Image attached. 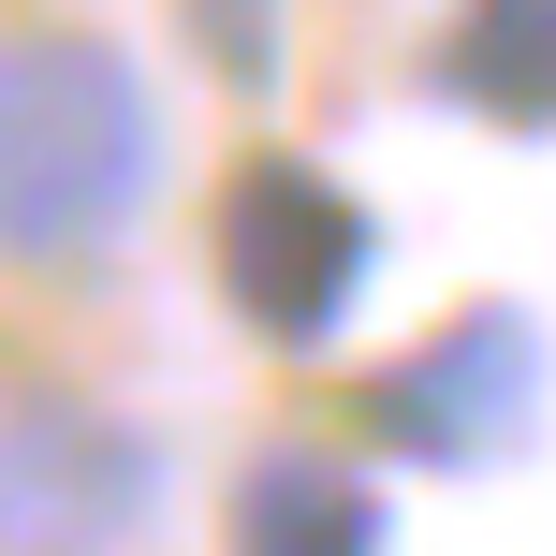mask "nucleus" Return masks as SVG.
Wrapping results in <instances>:
<instances>
[{"mask_svg": "<svg viewBox=\"0 0 556 556\" xmlns=\"http://www.w3.org/2000/svg\"><path fill=\"white\" fill-rule=\"evenodd\" d=\"M162 528V440L74 381H0V556H117Z\"/></svg>", "mask_w": 556, "mask_h": 556, "instance_id": "obj_3", "label": "nucleus"}, {"mask_svg": "<svg viewBox=\"0 0 556 556\" xmlns=\"http://www.w3.org/2000/svg\"><path fill=\"white\" fill-rule=\"evenodd\" d=\"M440 103H469L483 132H556V0H454Z\"/></svg>", "mask_w": 556, "mask_h": 556, "instance_id": "obj_6", "label": "nucleus"}, {"mask_svg": "<svg viewBox=\"0 0 556 556\" xmlns=\"http://www.w3.org/2000/svg\"><path fill=\"white\" fill-rule=\"evenodd\" d=\"M162 191V103L103 29H0V264L74 278Z\"/></svg>", "mask_w": 556, "mask_h": 556, "instance_id": "obj_1", "label": "nucleus"}, {"mask_svg": "<svg viewBox=\"0 0 556 556\" xmlns=\"http://www.w3.org/2000/svg\"><path fill=\"white\" fill-rule=\"evenodd\" d=\"M191 29L235 88H278V0H191Z\"/></svg>", "mask_w": 556, "mask_h": 556, "instance_id": "obj_7", "label": "nucleus"}, {"mask_svg": "<svg viewBox=\"0 0 556 556\" xmlns=\"http://www.w3.org/2000/svg\"><path fill=\"white\" fill-rule=\"evenodd\" d=\"M542 395H556V352L528 307H454L425 352H395L366 381V440L395 469H440V483H483L542 440Z\"/></svg>", "mask_w": 556, "mask_h": 556, "instance_id": "obj_4", "label": "nucleus"}, {"mask_svg": "<svg viewBox=\"0 0 556 556\" xmlns=\"http://www.w3.org/2000/svg\"><path fill=\"white\" fill-rule=\"evenodd\" d=\"M205 250H220V307L264 352H337L352 307H366V278H381V220H366V191H337L323 162L264 147V162L220 176Z\"/></svg>", "mask_w": 556, "mask_h": 556, "instance_id": "obj_2", "label": "nucleus"}, {"mask_svg": "<svg viewBox=\"0 0 556 556\" xmlns=\"http://www.w3.org/2000/svg\"><path fill=\"white\" fill-rule=\"evenodd\" d=\"M381 483L352 469V454H250V469H235V542L250 556H381Z\"/></svg>", "mask_w": 556, "mask_h": 556, "instance_id": "obj_5", "label": "nucleus"}]
</instances>
